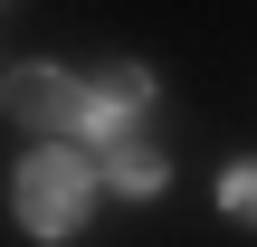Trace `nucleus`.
Instances as JSON below:
<instances>
[{"label": "nucleus", "instance_id": "5", "mask_svg": "<svg viewBox=\"0 0 257 247\" xmlns=\"http://www.w3.org/2000/svg\"><path fill=\"white\" fill-rule=\"evenodd\" d=\"M219 209H229L238 228H257V162H229V171H219Z\"/></svg>", "mask_w": 257, "mask_h": 247}, {"label": "nucleus", "instance_id": "2", "mask_svg": "<svg viewBox=\"0 0 257 247\" xmlns=\"http://www.w3.org/2000/svg\"><path fill=\"white\" fill-rule=\"evenodd\" d=\"M0 105H10V124H29L38 143H57V133L86 124V76H67V67H10Z\"/></svg>", "mask_w": 257, "mask_h": 247}, {"label": "nucleus", "instance_id": "3", "mask_svg": "<svg viewBox=\"0 0 257 247\" xmlns=\"http://www.w3.org/2000/svg\"><path fill=\"white\" fill-rule=\"evenodd\" d=\"M143 105H153V76H143L134 57H114V67H105V76L86 86V124H76V133H86V143H105V133L143 124Z\"/></svg>", "mask_w": 257, "mask_h": 247}, {"label": "nucleus", "instance_id": "1", "mask_svg": "<svg viewBox=\"0 0 257 247\" xmlns=\"http://www.w3.org/2000/svg\"><path fill=\"white\" fill-rule=\"evenodd\" d=\"M95 200H105V181L76 143H29V162L10 171V219L29 238H76L95 219Z\"/></svg>", "mask_w": 257, "mask_h": 247}, {"label": "nucleus", "instance_id": "4", "mask_svg": "<svg viewBox=\"0 0 257 247\" xmlns=\"http://www.w3.org/2000/svg\"><path fill=\"white\" fill-rule=\"evenodd\" d=\"M95 152H105V190H124V200H153V190L172 181V152H162V143H153L143 124H124V133H105Z\"/></svg>", "mask_w": 257, "mask_h": 247}]
</instances>
